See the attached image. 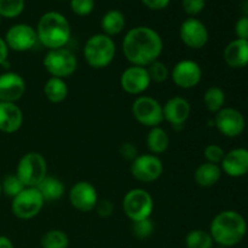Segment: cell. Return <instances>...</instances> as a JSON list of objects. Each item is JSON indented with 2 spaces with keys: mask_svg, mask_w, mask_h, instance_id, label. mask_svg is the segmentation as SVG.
Returning <instances> with one entry per match:
<instances>
[{
  "mask_svg": "<svg viewBox=\"0 0 248 248\" xmlns=\"http://www.w3.org/2000/svg\"><path fill=\"white\" fill-rule=\"evenodd\" d=\"M162 51L164 41L161 35L150 27H135L124 36L123 52L131 65L148 67L159 60Z\"/></svg>",
  "mask_w": 248,
  "mask_h": 248,
  "instance_id": "6da1fadb",
  "label": "cell"
},
{
  "mask_svg": "<svg viewBox=\"0 0 248 248\" xmlns=\"http://www.w3.org/2000/svg\"><path fill=\"white\" fill-rule=\"evenodd\" d=\"M208 232L218 246L234 247L246 236L247 222L244 216L237 211L225 210L215 216Z\"/></svg>",
  "mask_w": 248,
  "mask_h": 248,
  "instance_id": "7a4b0ae2",
  "label": "cell"
},
{
  "mask_svg": "<svg viewBox=\"0 0 248 248\" xmlns=\"http://www.w3.org/2000/svg\"><path fill=\"white\" fill-rule=\"evenodd\" d=\"M38 41L47 50L65 47L72 29L68 19L57 11H48L39 18L36 26Z\"/></svg>",
  "mask_w": 248,
  "mask_h": 248,
  "instance_id": "3957f363",
  "label": "cell"
},
{
  "mask_svg": "<svg viewBox=\"0 0 248 248\" xmlns=\"http://www.w3.org/2000/svg\"><path fill=\"white\" fill-rule=\"evenodd\" d=\"M116 45L113 38L103 33L90 36L84 46V57L93 69H104L115 58Z\"/></svg>",
  "mask_w": 248,
  "mask_h": 248,
  "instance_id": "277c9868",
  "label": "cell"
},
{
  "mask_svg": "<svg viewBox=\"0 0 248 248\" xmlns=\"http://www.w3.org/2000/svg\"><path fill=\"white\" fill-rule=\"evenodd\" d=\"M16 174L24 186H38L47 176L46 159L36 152L26 153L17 164Z\"/></svg>",
  "mask_w": 248,
  "mask_h": 248,
  "instance_id": "5b68a950",
  "label": "cell"
},
{
  "mask_svg": "<svg viewBox=\"0 0 248 248\" xmlns=\"http://www.w3.org/2000/svg\"><path fill=\"white\" fill-rule=\"evenodd\" d=\"M43 64L51 77L67 79L77 72L78 58L68 48H56V50H48L44 57Z\"/></svg>",
  "mask_w": 248,
  "mask_h": 248,
  "instance_id": "8992f818",
  "label": "cell"
},
{
  "mask_svg": "<svg viewBox=\"0 0 248 248\" xmlns=\"http://www.w3.org/2000/svg\"><path fill=\"white\" fill-rule=\"evenodd\" d=\"M123 208L131 222L147 219L154 211V200L147 190L142 188L131 189L123 200Z\"/></svg>",
  "mask_w": 248,
  "mask_h": 248,
  "instance_id": "52a82bcc",
  "label": "cell"
},
{
  "mask_svg": "<svg viewBox=\"0 0 248 248\" xmlns=\"http://www.w3.org/2000/svg\"><path fill=\"white\" fill-rule=\"evenodd\" d=\"M45 205L43 195L35 186H26L12 199L11 211L18 219H31L36 217Z\"/></svg>",
  "mask_w": 248,
  "mask_h": 248,
  "instance_id": "ba28073f",
  "label": "cell"
},
{
  "mask_svg": "<svg viewBox=\"0 0 248 248\" xmlns=\"http://www.w3.org/2000/svg\"><path fill=\"white\" fill-rule=\"evenodd\" d=\"M132 115L140 125L153 128L164 121L162 106L157 99L149 96H138L132 103Z\"/></svg>",
  "mask_w": 248,
  "mask_h": 248,
  "instance_id": "9c48e42d",
  "label": "cell"
},
{
  "mask_svg": "<svg viewBox=\"0 0 248 248\" xmlns=\"http://www.w3.org/2000/svg\"><path fill=\"white\" fill-rule=\"evenodd\" d=\"M131 174L140 183H153L164 173V164L157 155L142 154L131 161Z\"/></svg>",
  "mask_w": 248,
  "mask_h": 248,
  "instance_id": "30bf717a",
  "label": "cell"
},
{
  "mask_svg": "<svg viewBox=\"0 0 248 248\" xmlns=\"http://www.w3.org/2000/svg\"><path fill=\"white\" fill-rule=\"evenodd\" d=\"M213 124L223 136L229 138L239 137L246 128V119L244 114L232 107H224L216 113Z\"/></svg>",
  "mask_w": 248,
  "mask_h": 248,
  "instance_id": "8fae6325",
  "label": "cell"
},
{
  "mask_svg": "<svg viewBox=\"0 0 248 248\" xmlns=\"http://www.w3.org/2000/svg\"><path fill=\"white\" fill-rule=\"evenodd\" d=\"M9 50L26 52L31 50L38 43L36 31L26 23H17L10 27L4 38Z\"/></svg>",
  "mask_w": 248,
  "mask_h": 248,
  "instance_id": "7c38bea8",
  "label": "cell"
},
{
  "mask_svg": "<svg viewBox=\"0 0 248 248\" xmlns=\"http://www.w3.org/2000/svg\"><path fill=\"white\" fill-rule=\"evenodd\" d=\"M179 38L182 43L189 48L200 50L207 45L210 40L208 29L200 19L189 17L179 27Z\"/></svg>",
  "mask_w": 248,
  "mask_h": 248,
  "instance_id": "4fadbf2b",
  "label": "cell"
},
{
  "mask_svg": "<svg viewBox=\"0 0 248 248\" xmlns=\"http://www.w3.org/2000/svg\"><path fill=\"white\" fill-rule=\"evenodd\" d=\"M170 77L179 89L190 90L198 86L202 80V69L193 60H182L174 64Z\"/></svg>",
  "mask_w": 248,
  "mask_h": 248,
  "instance_id": "5bb4252c",
  "label": "cell"
},
{
  "mask_svg": "<svg viewBox=\"0 0 248 248\" xmlns=\"http://www.w3.org/2000/svg\"><path fill=\"white\" fill-rule=\"evenodd\" d=\"M68 198L70 205L80 212H91L96 208L98 202L97 189L94 188L93 184L86 181L77 182L70 188Z\"/></svg>",
  "mask_w": 248,
  "mask_h": 248,
  "instance_id": "9a60e30c",
  "label": "cell"
},
{
  "mask_svg": "<svg viewBox=\"0 0 248 248\" xmlns=\"http://www.w3.org/2000/svg\"><path fill=\"white\" fill-rule=\"evenodd\" d=\"M152 80L145 67L131 65L126 68L120 77V86L126 93L140 96L149 89Z\"/></svg>",
  "mask_w": 248,
  "mask_h": 248,
  "instance_id": "2e32d148",
  "label": "cell"
},
{
  "mask_svg": "<svg viewBox=\"0 0 248 248\" xmlns=\"http://www.w3.org/2000/svg\"><path fill=\"white\" fill-rule=\"evenodd\" d=\"M26 90V80L18 73L6 72L0 75V102L17 103L24 96Z\"/></svg>",
  "mask_w": 248,
  "mask_h": 248,
  "instance_id": "e0dca14e",
  "label": "cell"
},
{
  "mask_svg": "<svg viewBox=\"0 0 248 248\" xmlns=\"http://www.w3.org/2000/svg\"><path fill=\"white\" fill-rule=\"evenodd\" d=\"M162 111H164V120L171 124L173 127L181 128L190 116L191 104L184 97L176 96L170 98L162 106Z\"/></svg>",
  "mask_w": 248,
  "mask_h": 248,
  "instance_id": "ac0fdd59",
  "label": "cell"
},
{
  "mask_svg": "<svg viewBox=\"0 0 248 248\" xmlns=\"http://www.w3.org/2000/svg\"><path fill=\"white\" fill-rule=\"evenodd\" d=\"M223 173L232 178H240L248 174V149L235 148L225 153L224 159L220 162Z\"/></svg>",
  "mask_w": 248,
  "mask_h": 248,
  "instance_id": "d6986e66",
  "label": "cell"
},
{
  "mask_svg": "<svg viewBox=\"0 0 248 248\" xmlns=\"http://www.w3.org/2000/svg\"><path fill=\"white\" fill-rule=\"evenodd\" d=\"M23 125V113L17 103L0 102V131L15 133Z\"/></svg>",
  "mask_w": 248,
  "mask_h": 248,
  "instance_id": "ffe728a7",
  "label": "cell"
},
{
  "mask_svg": "<svg viewBox=\"0 0 248 248\" xmlns=\"http://www.w3.org/2000/svg\"><path fill=\"white\" fill-rule=\"evenodd\" d=\"M224 62L232 69H241L248 65V40L234 39L223 52Z\"/></svg>",
  "mask_w": 248,
  "mask_h": 248,
  "instance_id": "44dd1931",
  "label": "cell"
},
{
  "mask_svg": "<svg viewBox=\"0 0 248 248\" xmlns=\"http://www.w3.org/2000/svg\"><path fill=\"white\" fill-rule=\"evenodd\" d=\"M222 173L219 165L203 162L196 167L194 172V181L201 188H211L219 182Z\"/></svg>",
  "mask_w": 248,
  "mask_h": 248,
  "instance_id": "7402d4cb",
  "label": "cell"
},
{
  "mask_svg": "<svg viewBox=\"0 0 248 248\" xmlns=\"http://www.w3.org/2000/svg\"><path fill=\"white\" fill-rule=\"evenodd\" d=\"M43 91L46 99L48 102H51V103L55 104L62 103L63 101H65L68 97V93H69V89H68V85L65 82V80L53 77H51L44 84Z\"/></svg>",
  "mask_w": 248,
  "mask_h": 248,
  "instance_id": "603a6c76",
  "label": "cell"
},
{
  "mask_svg": "<svg viewBox=\"0 0 248 248\" xmlns=\"http://www.w3.org/2000/svg\"><path fill=\"white\" fill-rule=\"evenodd\" d=\"M126 26L125 15L119 10H109L103 15L101 19V28L103 34L114 36L120 34Z\"/></svg>",
  "mask_w": 248,
  "mask_h": 248,
  "instance_id": "cb8c5ba5",
  "label": "cell"
},
{
  "mask_svg": "<svg viewBox=\"0 0 248 248\" xmlns=\"http://www.w3.org/2000/svg\"><path fill=\"white\" fill-rule=\"evenodd\" d=\"M36 188L43 195L45 202H53V201L60 200L65 193L63 182L52 176H46Z\"/></svg>",
  "mask_w": 248,
  "mask_h": 248,
  "instance_id": "d4e9b609",
  "label": "cell"
},
{
  "mask_svg": "<svg viewBox=\"0 0 248 248\" xmlns=\"http://www.w3.org/2000/svg\"><path fill=\"white\" fill-rule=\"evenodd\" d=\"M170 142H171V140H170L169 133L161 126L150 128L149 132H148L147 147L149 149L150 154H164L169 149Z\"/></svg>",
  "mask_w": 248,
  "mask_h": 248,
  "instance_id": "484cf974",
  "label": "cell"
},
{
  "mask_svg": "<svg viewBox=\"0 0 248 248\" xmlns=\"http://www.w3.org/2000/svg\"><path fill=\"white\" fill-rule=\"evenodd\" d=\"M225 101H227V97H225L224 90L218 86L208 87L203 93V104L210 113L216 114L220 109L224 108Z\"/></svg>",
  "mask_w": 248,
  "mask_h": 248,
  "instance_id": "4316f807",
  "label": "cell"
},
{
  "mask_svg": "<svg viewBox=\"0 0 248 248\" xmlns=\"http://www.w3.org/2000/svg\"><path fill=\"white\" fill-rule=\"evenodd\" d=\"M186 248H213L215 241L208 232L202 229H194L186 236Z\"/></svg>",
  "mask_w": 248,
  "mask_h": 248,
  "instance_id": "83f0119b",
  "label": "cell"
},
{
  "mask_svg": "<svg viewBox=\"0 0 248 248\" xmlns=\"http://www.w3.org/2000/svg\"><path fill=\"white\" fill-rule=\"evenodd\" d=\"M41 248H68L69 237L60 229H52L46 232L40 240Z\"/></svg>",
  "mask_w": 248,
  "mask_h": 248,
  "instance_id": "f1b7e54d",
  "label": "cell"
},
{
  "mask_svg": "<svg viewBox=\"0 0 248 248\" xmlns=\"http://www.w3.org/2000/svg\"><path fill=\"white\" fill-rule=\"evenodd\" d=\"M26 7L24 0H0V16L4 18H16Z\"/></svg>",
  "mask_w": 248,
  "mask_h": 248,
  "instance_id": "f546056e",
  "label": "cell"
},
{
  "mask_svg": "<svg viewBox=\"0 0 248 248\" xmlns=\"http://www.w3.org/2000/svg\"><path fill=\"white\" fill-rule=\"evenodd\" d=\"M145 68H147L148 74H149L152 82H156V84H162L171 75V72H170L166 63L161 62L160 60L155 61V62H153L152 64H149Z\"/></svg>",
  "mask_w": 248,
  "mask_h": 248,
  "instance_id": "4dcf8cb0",
  "label": "cell"
},
{
  "mask_svg": "<svg viewBox=\"0 0 248 248\" xmlns=\"http://www.w3.org/2000/svg\"><path fill=\"white\" fill-rule=\"evenodd\" d=\"M26 188L22 183L21 179L17 177V174H9L5 177L1 182V193L9 198L14 199L15 196L18 195L23 189Z\"/></svg>",
  "mask_w": 248,
  "mask_h": 248,
  "instance_id": "1f68e13d",
  "label": "cell"
},
{
  "mask_svg": "<svg viewBox=\"0 0 248 248\" xmlns=\"http://www.w3.org/2000/svg\"><path fill=\"white\" fill-rule=\"evenodd\" d=\"M154 232V223L150 218L132 222V234L138 240H145Z\"/></svg>",
  "mask_w": 248,
  "mask_h": 248,
  "instance_id": "d6a6232c",
  "label": "cell"
},
{
  "mask_svg": "<svg viewBox=\"0 0 248 248\" xmlns=\"http://www.w3.org/2000/svg\"><path fill=\"white\" fill-rule=\"evenodd\" d=\"M224 149L215 143L206 145V148L203 149V156H205L206 162H211V164L220 165V162L224 159Z\"/></svg>",
  "mask_w": 248,
  "mask_h": 248,
  "instance_id": "836d02e7",
  "label": "cell"
},
{
  "mask_svg": "<svg viewBox=\"0 0 248 248\" xmlns=\"http://www.w3.org/2000/svg\"><path fill=\"white\" fill-rule=\"evenodd\" d=\"M70 9L78 16H89L94 9V0H69Z\"/></svg>",
  "mask_w": 248,
  "mask_h": 248,
  "instance_id": "e575fe53",
  "label": "cell"
},
{
  "mask_svg": "<svg viewBox=\"0 0 248 248\" xmlns=\"http://www.w3.org/2000/svg\"><path fill=\"white\" fill-rule=\"evenodd\" d=\"M206 0H182V7L189 17H195L203 11Z\"/></svg>",
  "mask_w": 248,
  "mask_h": 248,
  "instance_id": "d590c367",
  "label": "cell"
},
{
  "mask_svg": "<svg viewBox=\"0 0 248 248\" xmlns=\"http://www.w3.org/2000/svg\"><path fill=\"white\" fill-rule=\"evenodd\" d=\"M94 211H96L99 217H110L114 212V205L111 203L110 200H107V199L106 200H98Z\"/></svg>",
  "mask_w": 248,
  "mask_h": 248,
  "instance_id": "8d00e7d4",
  "label": "cell"
},
{
  "mask_svg": "<svg viewBox=\"0 0 248 248\" xmlns=\"http://www.w3.org/2000/svg\"><path fill=\"white\" fill-rule=\"evenodd\" d=\"M119 152H120L121 156H123L124 159L128 160V161H133V160H135L136 157L140 155L138 154L137 147L130 142L123 143L120 147V149H119Z\"/></svg>",
  "mask_w": 248,
  "mask_h": 248,
  "instance_id": "74e56055",
  "label": "cell"
},
{
  "mask_svg": "<svg viewBox=\"0 0 248 248\" xmlns=\"http://www.w3.org/2000/svg\"><path fill=\"white\" fill-rule=\"evenodd\" d=\"M235 34L237 39L248 40V17L242 16L235 23Z\"/></svg>",
  "mask_w": 248,
  "mask_h": 248,
  "instance_id": "f35d334b",
  "label": "cell"
},
{
  "mask_svg": "<svg viewBox=\"0 0 248 248\" xmlns=\"http://www.w3.org/2000/svg\"><path fill=\"white\" fill-rule=\"evenodd\" d=\"M145 7L154 11H160V10L166 9L170 5L171 0H140Z\"/></svg>",
  "mask_w": 248,
  "mask_h": 248,
  "instance_id": "ab89813d",
  "label": "cell"
},
{
  "mask_svg": "<svg viewBox=\"0 0 248 248\" xmlns=\"http://www.w3.org/2000/svg\"><path fill=\"white\" fill-rule=\"evenodd\" d=\"M7 57H9V47H7L4 38L0 36V65L7 62Z\"/></svg>",
  "mask_w": 248,
  "mask_h": 248,
  "instance_id": "60d3db41",
  "label": "cell"
},
{
  "mask_svg": "<svg viewBox=\"0 0 248 248\" xmlns=\"http://www.w3.org/2000/svg\"><path fill=\"white\" fill-rule=\"evenodd\" d=\"M0 248H15V246L9 237L0 235Z\"/></svg>",
  "mask_w": 248,
  "mask_h": 248,
  "instance_id": "b9f144b4",
  "label": "cell"
},
{
  "mask_svg": "<svg viewBox=\"0 0 248 248\" xmlns=\"http://www.w3.org/2000/svg\"><path fill=\"white\" fill-rule=\"evenodd\" d=\"M244 12H245V16L248 17V0L244 2Z\"/></svg>",
  "mask_w": 248,
  "mask_h": 248,
  "instance_id": "7bdbcfd3",
  "label": "cell"
},
{
  "mask_svg": "<svg viewBox=\"0 0 248 248\" xmlns=\"http://www.w3.org/2000/svg\"><path fill=\"white\" fill-rule=\"evenodd\" d=\"M2 195V193H1V182H0V196Z\"/></svg>",
  "mask_w": 248,
  "mask_h": 248,
  "instance_id": "ee69618b",
  "label": "cell"
},
{
  "mask_svg": "<svg viewBox=\"0 0 248 248\" xmlns=\"http://www.w3.org/2000/svg\"><path fill=\"white\" fill-rule=\"evenodd\" d=\"M217 248H225V247H222V246H218Z\"/></svg>",
  "mask_w": 248,
  "mask_h": 248,
  "instance_id": "f6af8a7d",
  "label": "cell"
},
{
  "mask_svg": "<svg viewBox=\"0 0 248 248\" xmlns=\"http://www.w3.org/2000/svg\"><path fill=\"white\" fill-rule=\"evenodd\" d=\"M60 1H65V0H60Z\"/></svg>",
  "mask_w": 248,
  "mask_h": 248,
  "instance_id": "bcb514c9",
  "label": "cell"
},
{
  "mask_svg": "<svg viewBox=\"0 0 248 248\" xmlns=\"http://www.w3.org/2000/svg\"><path fill=\"white\" fill-rule=\"evenodd\" d=\"M0 19H1V16H0Z\"/></svg>",
  "mask_w": 248,
  "mask_h": 248,
  "instance_id": "7dc6e473",
  "label": "cell"
}]
</instances>
